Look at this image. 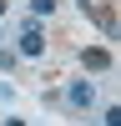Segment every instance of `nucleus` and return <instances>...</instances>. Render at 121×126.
<instances>
[{"label": "nucleus", "mask_w": 121, "mask_h": 126, "mask_svg": "<svg viewBox=\"0 0 121 126\" xmlns=\"http://www.w3.org/2000/svg\"><path fill=\"white\" fill-rule=\"evenodd\" d=\"M5 126H25V121H15V116H10V121H5Z\"/></svg>", "instance_id": "obj_9"}, {"label": "nucleus", "mask_w": 121, "mask_h": 126, "mask_svg": "<svg viewBox=\"0 0 121 126\" xmlns=\"http://www.w3.org/2000/svg\"><path fill=\"white\" fill-rule=\"evenodd\" d=\"M81 66L96 76V71H111L116 61H111V50H106V46H86V50H81Z\"/></svg>", "instance_id": "obj_4"}, {"label": "nucleus", "mask_w": 121, "mask_h": 126, "mask_svg": "<svg viewBox=\"0 0 121 126\" xmlns=\"http://www.w3.org/2000/svg\"><path fill=\"white\" fill-rule=\"evenodd\" d=\"M101 126H121V111H116V106H106V111H101Z\"/></svg>", "instance_id": "obj_7"}, {"label": "nucleus", "mask_w": 121, "mask_h": 126, "mask_svg": "<svg viewBox=\"0 0 121 126\" xmlns=\"http://www.w3.org/2000/svg\"><path fill=\"white\" fill-rule=\"evenodd\" d=\"M0 40H5V35H0Z\"/></svg>", "instance_id": "obj_10"}, {"label": "nucleus", "mask_w": 121, "mask_h": 126, "mask_svg": "<svg viewBox=\"0 0 121 126\" xmlns=\"http://www.w3.org/2000/svg\"><path fill=\"white\" fill-rule=\"evenodd\" d=\"M0 66H5V71H15V66H20V50H5V46H0Z\"/></svg>", "instance_id": "obj_6"}, {"label": "nucleus", "mask_w": 121, "mask_h": 126, "mask_svg": "<svg viewBox=\"0 0 121 126\" xmlns=\"http://www.w3.org/2000/svg\"><path fill=\"white\" fill-rule=\"evenodd\" d=\"M81 10H86V20H96L106 35H116V5H111V0H81Z\"/></svg>", "instance_id": "obj_2"}, {"label": "nucleus", "mask_w": 121, "mask_h": 126, "mask_svg": "<svg viewBox=\"0 0 121 126\" xmlns=\"http://www.w3.org/2000/svg\"><path fill=\"white\" fill-rule=\"evenodd\" d=\"M60 106H71V111H96V81H71L66 86V96H60Z\"/></svg>", "instance_id": "obj_1"}, {"label": "nucleus", "mask_w": 121, "mask_h": 126, "mask_svg": "<svg viewBox=\"0 0 121 126\" xmlns=\"http://www.w3.org/2000/svg\"><path fill=\"white\" fill-rule=\"evenodd\" d=\"M45 50V30H40V20H25L20 25V56H40Z\"/></svg>", "instance_id": "obj_3"}, {"label": "nucleus", "mask_w": 121, "mask_h": 126, "mask_svg": "<svg viewBox=\"0 0 121 126\" xmlns=\"http://www.w3.org/2000/svg\"><path fill=\"white\" fill-rule=\"evenodd\" d=\"M50 10H56V0H35V5H30V20H40V15H50Z\"/></svg>", "instance_id": "obj_5"}, {"label": "nucleus", "mask_w": 121, "mask_h": 126, "mask_svg": "<svg viewBox=\"0 0 121 126\" xmlns=\"http://www.w3.org/2000/svg\"><path fill=\"white\" fill-rule=\"evenodd\" d=\"M5 10H10V0H0V15H5Z\"/></svg>", "instance_id": "obj_8"}]
</instances>
